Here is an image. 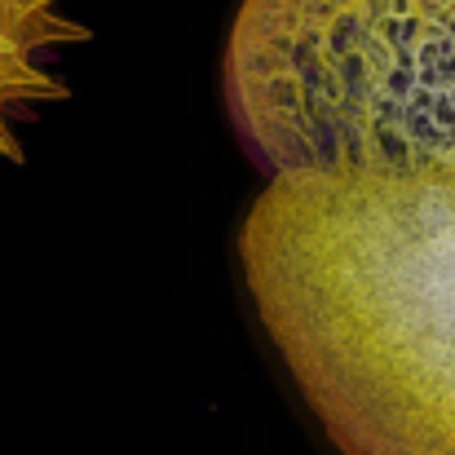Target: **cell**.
Here are the masks:
<instances>
[{
	"mask_svg": "<svg viewBox=\"0 0 455 455\" xmlns=\"http://www.w3.org/2000/svg\"><path fill=\"white\" fill-rule=\"evenodd\" d=\"M243 283L340 455H455V186L275 177Z\"/></svg>",
	"mask_w": 455,
	"mask_h": 455,
	"instance_id": "obj_1",
	"label": "cell"
},
{
	"mask_svg": "<svg viewBox=\"0 0 455 455\" xmlns=\"http://www.w3.org/2000/svg\"><path fill=\"white\" fill-rule=\"evenodd\" d=\"M221 93L270 181L455 186V0H243Z\"/></svg>",
	"mask_w": 455,
	"mask_h": 455,
	"instance_id": "obj_2",
	"label": "cell"
},
{
	"mask_svg": "<svg viewBox=\"0 0 455 455\" xmlns=\"http://www.w3.org/2000/svg\"><path fill=\"white\" fill-rule=\"evenodd\" d=\"M67 0H0V164H22V129L44 107L67 102L58 58L93 31L62 13Z\"/></svg>",
	"mask_w": 455,
	"mask_h": 455,
	"instance_id": "obj_3",
	"label": "cell"
}]
</instances>
